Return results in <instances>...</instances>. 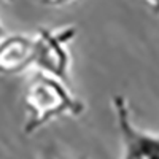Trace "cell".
Here are the masks:
<instances>
[{
    "label": "cell",
    "instance_id": "obj_7",
    "mask_svg": "<svg viewBox=\"0 0 159 159\" xmlns=\"http://www.w3.org/2000/svg\"><path fill=\"white\" fill-rule=\"evenodd\" d=\"M8 34H7V30H5V27L2 25V22H0V40H2L3 37H7Z\"/></svg>",
    "mask_w": 159,
    "mask_h": 159
},
{
    "label": "cell",
    "instance_id": "obj_5",
    "mask_svg": "<svg viewBox=\"0 0 159 159\" xmlns=\"http://www.w3.org/2000/svg\"><path fill=\"white\" fill-rule=\"evenodd\" d=\"M38 2L45 7H64V5L72 3L73 0H38Z\"/></svg>",
    "mask_w": 159,
    "mask_h": 159
},
{
    "label": "cell",
    "instance_id": "obj_6",
    "mask_svg": "<svg viewBox=\"0 0 159 159\" xmlns=\"http://www.w3.org/2000/svg\"><path fill=\"white\" fill-rule=\"evenodd\" d=\"M151 8H153V11L156 13V15H159V0H145Z\"/></svg>",
    "mask_w": 159,
    "mask_h": 159
},
{
    "label": "cell",
    "instance_id": "obj_1",
    "mask_svg": "<svg viewBox=\"0 0 159 159\" xmlns=\"http://www.w3.org/2000/svg\"><path fill=\"white\" fill-rule=\"evenodd\" d=\"M24 134L32 135L57 118L80 116L84 102L67 88V83L45 72H34L24 88Z\"/></svg>",
    "mask_w": 159,
    "mask_h": 159
},
{
    "label": "cell",
    "instance_id": "obj_4",
    "mask_svg": "<svg viewBox=\"0 0 159 159\" xmlns=\"http://www.w3.org/2000/svg\"><path fill=\"white\" fill-rule=\"evenodd\" d=\"M35 67V35L13 34L0 40V75H18Z\"/></svg>",
    "mask_w": 159,
    "mask_h": 159
},
{
    "label": "cell",
    "instance_id": "obj_2",
    "mask_svg": "<svg viewBox=\"0 0 159 159\" xmlns=\"http://www.w3.org/2000/svg\"><path fill=\"white\" fill-rule=\"evenodd\" d=\"M76 37L75 25L45 27L35 35V67L69 83L72 54L69 45Z\"/></svg>",
    "mask_w": 159,
    "mask_h": 159
},
{
    "label": "cell",
    "instance_id": "obj_3",
    "mask_svg": "<svg viewBox=\"0 0 159 159\" xmlns=\"http://www.w3.org/2000/svg\"><path fill=\"white\" fill-rule=\"evenodd\" d=\"M111 105L121 139V159H159V134L139 129L132 123L124 96H115Z\"/></svg>",
    "mask_w": 159,
    "mask_h": 159
},
{
    "label": "cell",
    "instance_id": "obj_8",
    "mask_svg": "<svg viewBox=\"0 0 159 159\" xmlns=\"http://www.w3.org/2000/svg\"><path fill=\"white\" fill-rule=\"evenodd\" d=\"M8 2H10V0H8Z\"/></svg>",
    "mask_w": 159,
    "mask_h": 159
}]
</instances>
